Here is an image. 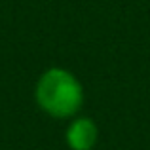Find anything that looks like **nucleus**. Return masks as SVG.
<instances>
[{
    "label": "nucleus",
    "instance_id": "nucleus-1",
    "mask_svg": "<svg viewBox=\"0 0 150 150\" xmlns=\"http://www.w3.org/2000/svg\"><path fill=\"white\" fill-rule=\"evenodd\" d=\"M36 105L48 116L65 120L72 118L84 105V89L70 70L51 67L38 78L34 88Z\"/></svg>",
    "mask_w": 150,
    "mask_h": 150
},
{
    "label": "nucleus",
    "instance_id": "nucleus-2",
    "mask_svg": "<svg viewBox=\"0 0 150 150\" xmlns=\"http://www.w3.org/2000/svg\"><path fill=\"white\" fill-rule=\"evenodd\" d=\"M99 129L91 118H76L67 127V144L70 150H91L97 143Z\"/></svg>",
    "mask_w": 150,
    "mask_h": 150
}]
</instances>
